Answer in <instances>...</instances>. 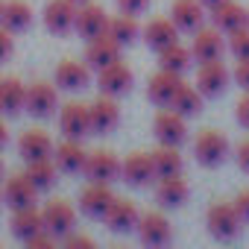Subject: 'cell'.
<instances>
[{
	"mask_svg": "<svg viewBox=\"0 0 249 249\" xmlns=\"http://www.w3.org/2000/svg\"><path fill=\"white\" fill-rule=\"evenodd\" d=\"M205 226H208L211 237H217V240H234L240 234V229H243V217H240L234 199L231 202H214L205 211Z\"/></svg>",
	"mask_w": 249,
	"mask_h": 249,
	"instance_id": "1",
	"label": "cell"
},
{
	"mask_svg": "<svg viewBox=\"0 0 249 249\" xmlns=\"http://www.w3.org/2000/svg\"><path fill=\"white\" fill-rule=\"evenodd\" d=\"M194 159L202 167H220L229 159V138L220 129H202L194 138Z\"/></svg>",
	"mask_w": 249,
	"mask_h": 249,
	"instance_id": "2",
	"label": "cell"
},
{
	"mask_svg": "<svg viewBox=\"0 0 249 249\" xmlns=\"http://www.w3.org/2000/svg\"><path fill=\"white\" fill-rule=\"evenodd\" d=\"M153 132H156V141L159 144H167V147H182L188 141V117L173 111V108H161L153 120Z\"/></svg>",
	"mask_w": 249,
	"mask_h": 249,
	"instance_id": "3",
	"label": "cell"
},
{
	"mask_svg": "<svg viewBox=\"0 0 249 249\" xmlns=\"http://www.w3.org/2000/svg\"><path fill=\"white\" fill-rule=\"evenodd\" d=\"M41 217H44L47 231L53 237H59V243H62V237H68L71 231H76V208L68 199H50V202H44Z\"/></svg>",
	"mask_w": 249,
	"mask_h": 249,
	"instance_id": "4",
	"label": "cell"
},
{
	"mask_svg": "<svg viewBox=\"0 0 249 249\" xmlns=\"http://www.w3.org/2000/svg\"><path fill=\"white\" fill-rule=\"evenodd\" d=\"M59 129L65 138H73V141H82L85 135H91V111L85 103L79 100H71L59 108Z\"/></svg>",
	"mask_w": 249,
	"mask_h": 249,
	"instance_id": "5",
	"label": "cell"
},
{
	"mask_svg": "<svg viewBox=\"0 0 249 249\" xmlns=\"http://www.w3.org/2000/svg\"><path fill=\"white\" fill-rule=\"evenodd\" d=\"M229 82H231V71H229L220 59H214V62H199V68H196V88H199V94H202L205 100L220 97V94L229 88Z\"/></svg>",
	"mask_w": 249,
	"mask_h": 249,
	"instance_id": "6",
	"label": "cell"
},
{
	"mask_svg": "<svg viewBox=\"0 0 249 249\" xmlns=\"http://www.w3.org/2000/svg\"><path fill=\"white\" fill-rule=\"evenodd\" d=\"M76 12H79V3H76V0H50V3L44 6V12H41L47 33H53V36H68V33H73V27H76Z\"/></svg>",
	"mask_w": 249,
	"mask_h": 249,
	"instance_id": "7",
	"label": "cell"
},
{
	"mask_svg": "<svg viewBox=\"0 0 249 249\" xmlns=\"http://www.w3.org/2000/svg\"><path fill=\"white\" fill-rule=\"evenodd\" d=\"M56 108H59V85L56 82H44V79H38V82H30L27 85V111L33 114V117H50V114H56Z\"/></svg>",
	"mask_w": 249,
	"mask_h": 249,
	"instance_id": "8",
	"label": "cell"
},
{
	"mask_svg": "<svg viewBox=\"0 0 249 249\" xmlns=\"http://www.w3.org/2000/svg\"><path fill=\"white\" fill-rule=\"evenodd\" d=\"M120 167L123 161L111 153V150H94L88 153V161H85V179L88 182H100V185H111L120 179Z\"/></svg>",
	"mask_w": 249,
	"mask_h": 249,
	"instance_id": "9",
	"label": "cell"
},
{
	"mask_svg": "<svg viewBox=\"0 0 249 249\" xmlns=\"http://www.w3.org/2000/svg\"><path fill=\"white\" fill-rule=\"evenodd\" d=\"M120 179L126 182L129 188H150L159 179V173L153 167V156L150 153H129L126 159H123Z\"/></svg>",
	"mask_w": 249,
	"mask_h": 249,
	"instance_id": "10",
	"label": "cell"
},
{
	"mask_svg": "<svg viewBox=\"0 0 249 249\" xmlns=\"http://www.w3.org/2000/svg\"><path fill=\"white\" fill-rule=\"evenodd\" d=\"M91 135H108L120 126V106H117V97H108V94H100L91 106Z\"/></svg>",
	"mask_w": 249,
	"mask_h": 249,
	"instance_id": "11",
	"label": "cell"
},
{
	"mask_svg": "<svg viewBox=\"0 0 249 249\" xmlns=\"http://www.w3.org/2000/svg\"><path fill=\"white\" fill-rule=\"evenodd\" d=\"M114 199H117V196H114L111 185L88 182V188H82V191H79V211H82L88 220H103Z\"/></svg>",
	"mask_w": 249,
	"mask_h": 249,
	"instance_id": "12",
	"label": "cell"
},
{
	"mask_svg": "<svg viewBox=\"0 0 249 249\" xmlns=\"http://www.w3.org/2000/svg\"><path fill=\"white\" fill-rule=\"evenodd\" d=\"M135 231H138V240H141L144 246H167V243L173 240V226H170V220H167L164 214H159V211L141 214Z\"/></svg>",
	"mask_w": 249,
	"mask_h": 249,
	"instance_id": "13",
	"label": "cell"
},
{
	"mask_svg": "<svg viewBox=\"0 0 249 249\" xmlns=\"http://www.w3.org/2000/svg\"><path fill=\"white\" fill-rule=\"evenodd\" d=\"M53 82L59 85V91H85L91 85V68L88 62L62 59L53 71Z\"/></svg>",
	"mask_w": 249,
	"mask_h": 249,
	"instance_id": "14",
	"label": "cell"
},
{
	"mask_svg": "<svg viewBox=\"0 0 249 249\" xmlns=\"http://www.w3.org/2000/svg\"><path fill=\"white\" fill-rule=\"evenodd\" d=\"M132 82H135V73L123 65V62H114L103 71H97V88L100 94H108V97H123L132 91Z\"/></svg>",
	"mask_w": 249,
	"mask_h": 249,
	"instance_id": "15",
	"label": "cell"
},
{
	"mask_svg": "<svg viewBox=\"0 0 249 249\" xmlns=\"http://www.w3.org/2000/svg\"><path fill=\"white\" fill-rule=\"evenodd\" d=\"M138 220H141L138 205H135L132 199H120V196L111 202V208H108V211H106V217H103L106 229H108V231H114V234L135 231V229H138Z\"/></svg>",
	"mask_w": 249,
	"mask_h": 249,
	"instance_id": "16",
	"label": "cell"
},
{
	"mask_svg": "<svg viewBox=\"0 0 249 249\" xmlns=\"http://www.w3.org/2000/svg\"><path fill=\"white\" fill-rule=\"evenodd\" d=\"M170 21L179 27V33H196L199 27H205L208 21V9L199 0H173L170 6Z\"/></svg>",
	"mask_w": 249,
	"mask_h": 249,
	"instance_id": "17",
	"label": "cell"
},
{
	"mask_svg": "<svg viewBox=\"0 0 249 249\" xmlns=\"http://www.w3.org/2000/svg\"><path fill=\"white\" fill-rule=\"evenodd\" d=\"M106 30H108V15H106V9H103V6H97V3H88V0H85V3H79L73 33H76L79 38L91 41V38L103 36Z\"/></svg>",
	"mask_w": 249,
	"mask_h": 249,
	"instance_id": "18",
	"label": "cell"
},
{
	"mask_svg": "<svg viewBox=\"0 0 249 249\" xmlns=\"http://www.w3.org/2000/svg\"><path fill=\"white\" fill-rule=\"evenodd\" d=\"M120 50H123V47H120L108 33H103V36H97V38L88 41V47H85V62H88V68L97 73V71H103V68L120 62Z\"/></svg>",
	"mask_w": 249,
	"mask_h": 249,
	"instance_id": "19",
	"label": "cell"
},
{
	"mask_svg": "<svg viewBox=\"0 0 249 249\" xmlns=\"http://www.w3.org/2000/svg\"><path fill=\"white\" fill-rule=\"evenodd\" d=\"M36 196H38V188L30 182L27 173H15L3 182V205H9L12 211L36 205Z\"/></svg>",
	"mask_w": 249,
	"mask_h": 249,
	"instance_id": "20",
	"label": "cell"
},
{
	"mask_svg": "<svg viewBox=\"0 0 249 249\" xmlns=\"http://www.w3.org/2000/svg\"><path fill=\"white\" fill-rule=\"evenodd\" d=\"M182 85H185V82H182V73H170V71H161V68H159V73L150 76V82H147V97H150L153 106L167 108Z\"/></svg>",
	"mask_w": 249,
	"mask_h": 249,
	"instance_id": "21",
	"label": "cell"
},
{
	"mask_svg": "<svg viewBox=\"0 0 249 249\" xmlns=\"http://www.w3.org/2000/svg\"><path fill=\"white\" fill-rule=\"evenodd\" d=\"M27 111V85L18 76H0V114L18 117Z\"/></svg>",
	"mask_w": 249,
	"mask_h": 249,
	"instance_id": "22",
	"label": "cell"
},
{
	"mask_svg": "<svg viewBox=\"0 0 249 249\" xmlns=\"http://www.w3.org/2000/svg\"><path fill=\"white\" fill-rule=\"evenodd\" d=\"M223 36L214 24L211 27H199L194 33V41H191V53L196 62H214V59H223Z\"/></svg>",
	"mask_w": 249,
	"mask_h": 249,
	"instance_id": "23",
	"label": "cell"
},
{
	"mask_svg": "<svg viewBox=\"0 0 249 249\" xmlns=\"http://www.w3.org/2000/svg\"><path fill=\"white\" fill-rule=\"evenodd\" d=\"M53 161L59 167V173H68V176H76L85 170V161H88V153L82 147V141H73V138H65L56 150H53Z\"/></svg>",
	"mask_w": 249,
	"mask_h": 249,
	"instance_id": "24",
	"label": "cell"
},
{
	"mask_svg": "<svg viewBox=\"0 0 249 249\" xmlns=\"http://www.w3.org/2000/svg\"><path fill=\"white\" fill-rule=\"evenodd\" d=\"M53 138L44 132V129H27L21 138H18V153L24 161H41V159H53Z\"/></svg>",
	"mask_w": 249,
	"mask_h": 249,
	"instance_id": "25",
	"label": "cell"
},
{
	"mask_svg": "<svg viewBox=\"0 0 249 249\" xmlns=\"http://www.w3.org/2000/svg\"><path fill=\"white\" fill-rule=\"evenodd\" d=\"M208 21L220 30V33H234V30H240V27H246V21H249V12L240 6V3H234V0H223L220 6H214V9H208Z\"/></svg>",
	"mask_w": 249,
	"mask_h": 249,
	"instance_id": "26",
	"label": "cell"
},
{
	"mask_svg": "<svg viewBox=\"0 0 249 249\" xmlns=\"http://www.w3.org/2000/svg\"><path fill=\"white\" fill-rule=\"evenodd\" d=\"M9 229H12V237H18L21 243L33 240L38 231H44V217H41V208L30 205V208H18L12 211V220H9Z\"/></svg>",
	"mask_w": 249,
	"mask_h": 249,
	"instance_id": "27",
	"label": "cell"
},
{
	"mask_svg": "<svg viewBox=\"0 0 249 249\" xmlns=\"http://www.w3.org/2000/svg\"><path fill=\"white\" fill-rule=\"evenodd\" d=\"M141 38L147 41V47L150 50H164V47H170V44H176L179 41V27L170 21V18H153V21H147L144 24V33H141Z\"/></svg>",
	"mask_w": 249,
	"mask_h": 249,
	"instance_id": "28",
	"label": "cell"
},
{
	"mask_svg": "<svg viewBox=\"0 0 249 249\" xmlns=\"http://www.w3.org/2000/svg\"><path fill=\"white\" fill-rule=\"evenodd\" d=\"M191 196V185L182 179V173H173V176H161L159 185H156V199L164 205V208H182Z\"/></svg>",
	"mask_w": 249,
	"mask_h": 249,
	"instance_id": "29",
	"label": "cell"
},
{
	"mask_svg": "<svg viewBox=\"0 0 249 249\" xmlns=\"http://www.w3.org/2000/svg\"><path fill=\"white\" fill-rule=\"evenodd\" d=\"M120 47H129V44H135L138 38H141V33H144V27L138 24V15H126V12H120V15H114V18H108V30H106Z\"/></svg>",
	"mask_w": 249,
	"mask_h": 249,
	"instance_id": "30",
	"label": "cell"
},
{
	"mask_svg": "<svg viewBox=\"0 0 249 249\" xmlns=\"http://www.w3.org/2000/svg\"><path fill=\"white\" fill-rule=\"evenodd\" d=\"M0 24H3L9 33H24L33 24V6L27 0H6L3 3V15H0Z\"/></svg>",
	"mask_w": 249,
	"mask_h": 249,
	"instance_id": "31",
	"label": "cell"
},
{
	"mask_svg": "<svg viewBox=\"0 0 249 249\" xmlns=\"http://www.w3.org/2000/svg\"><path fill=\"white\" fill-rule=\"evenodd\" d=\"M194 62H196V59H194L191 47H185L182 41H176V44H170V47L159 50V68H161V71H170V73H185Z\"/></svg>",
	"mask_w": 249,
	"mask_h": 249,
	"instance_id": "32",
	"label": "cell"
},
{
	"mask_svg": "<svg viewBox=\"0 0 249 249\" xmlns=\"http://www.w3.org/2000/svg\"><path fill=\"white\" fill-rule=\"evenodd\" d=\"M153 156V167H156V173H159V179L161 176H173V173H182V153H179V147H167V144H159V150H153L150 153Z\"/></svg>",
	"mask_w": 249,
	"mask_h": 249,
	"instance_id": "33",
	"label": "cell"
},
{
	"mask_svg": "<svg viewBox=\"0 0 249 249\" xmlns=\"http://www.w3.org/2000/svg\"><path fill=\"white\" fill-rule=\"evenodd\" d=\"M30 182L38 188V191H50L56 185V176H59V167L53 159H41V161H27V170Z\"/></svg>",
	"mask_w": 249,
	"mask_h": 249,
	"instance_id": "34",
	"label": "cell"
},
{
	"mask_svg": "<svg viewBox=\"0 0 249 249\" xmlns=\"http://www.w3.org/2000/svg\"><path fill=\"white\" fill-rule=\"evenodd\" d=\"M202 100H205V97L199 94L196 85H182L167 108H173V111H179V114H185V117H194V114L202 111Z\"/></svg>",
	"mask_w": 249,
	"mask_h": 249,
	"instance_id": "35",
	"label": "cell"
},
{
	"mask_svg": "<svg viewBox=\"0 0 249 249\" xmlns=\"http://www.w3.org/2000/svg\"><path fill=\"white\" fill-rule=\"evenodd\" d=\"M229 50L234 59H249V27L229 33Z\"/></svg>",
	"mask_w": 249,
	"mask_h": 249,
	"instance_id": "36",
	"label": "cell"
},
{
	"mask_svg": "<svg viewBox=\"0 0 249 249\" xmlns=\"http://www.w3.org/2000/svg\"><path fill=\"white\" fill-rule=\"evenodd\" d=\"M62 246H65V249H94V240H91L88 234L71 231L68 237H62Z\"/></svg>",
	"mask_w": 249,
	"mask_h": 249,
	"instance_id": "37",
	"label": "cell"
},
{
	"mask_svg": "<svg viewBox=\"0 0 249 249\" xmlns=\"http://www.w3.org/2000/svg\"><path fill=\"white\" fill-rule=\"evenodd\" d=\"M12 36H15V33H9L3 24H0V65H3V62L15 53V41H12Z\"/></svg>",
	"mask_w": 249,
	"mask_h": 249,
	"instance_id": "38",
	"label": "cell"
},
{
	"mask_svg": "<svg viewBox=\"0 0 249 249\" xmlns=\"http://www.w3.org/2000/svg\"><path fill=\"white\" fill-rule=\"evenodd\" d=\"M117 9L126 15H144L150 9V0H117Z\"/></svg>",
	"mask_w": 249,
	"mask_h": 249,
	"instance_id": "39",
	"label": "cell"
},
{
	"mask_svg": "<svg viewBox=\"0 0 249 249\" xmlns=\"http://www.w3.org/2000/svg\"><path fill=\"white\" fill-rule=\"evenodd\" d=\"M56 243H59V237H53V234L44 229V231H38L33 240H27L24 246H27V249H50V246H56Z\"/></svg>",
	"mask_w": 249,
	"mask_h": 249,
	"instance_id": "40",
	"label": "cell"
},
{
	"mask_svg": "<svg viewBox=\"0 0 249 249\" xmlns=\"http://www.w3.org/2000/svg\"><path fill=\"white\" fill-rule=\"evenodd\" d=\"M231 79H234V85L249 91V59H237V68L231 71Z\"/></svg>",
	"mask_w": 249,
	"mask_h": 249,
	"instance_id": "41",
	"label": "cell"
},
{
	"mask_svg": "<svg viewBox=\"0 0 249 249\" xmlns=\"http://www.w3.org/2000/svg\"><path fill=\"white\" fill-rule=\"evenodd\" d=\"M234 117H237V123L243 129H249V91H243V97L237 100V106H234Z\"/></svg>",
	"mask_w": 249,
	"mask_h": 249,
	"instance_id": "42",
	"label": "cell"
},
{
	"mask_svg": "<svg viewBox=\"0 0 249 249\" xmlns=\"http://www.w3.org/2000/svg\"><path fill=\"white\" fill-rule=\"evenodd\" d=\"M234 159H237V167H240L243 173H249V138L237 144V150H234Z\"/></svg>",
	"mask_w": 249,
	"mask_h": 249,
	"instance_id": "43",
	"label": "cell"
},
{
	"mask_svg": "<svg viewBox=\"0 0 249 249\" xmlns=\"http://www.w3.org/2000/svg\"><path fill=\"white\" fill-rule=\"evenodd\" d=\"M234 205H237V211H240L243 223H249V191H240V194L234 196Z\"/></svg>",
	"mask_w": 249,
	"mask_h": 249,
	"instance_id": "44",
	"label": "cell"
},
{
	"mask_svg": "<svg viewBox=\"0 0 249 249\" xmlns=\"http://www.w3.org/2000/svg\"><path fill=\"white\" fill-rule=\"evenodd\" d=\"M6 141H9V129H6V123L0 120V147H6Z\"/></svg>",
	"mask_w": 249,
	"mask_h": 249,
	"instance_id": "45",
	"label": "cell"
},
{
	"mask_svg": "<svg viewBox=\"0 0 249 249\" xmlns=\"http://www.w3.org/2000/svg\"><path fill=\"white\" fill-rule=\"evenodd\" d=\"M199 3H202L205 9H214V6H220V3H223V0H199Z\"/></svg>",
	"mask_w": 249,
	"mask_h": 249,
	"instance_id": "46",
	"label": "cell"
},
{
	"mask_svg": "<svg viewBox=\"0 0 249 249\" xmlns=\"http://www.w3.org/2000/svg\"><path fill=\"white\" fill-rule=\"evenodd\" d=\"M3 170H6V167H3V159H0V179H3Z\"/></svg>",
	"mask_w": 249,
	"mask_h": 249,
	"instance_id": "47",
	"label": "cell"
},
{
	"mask_svg": "<svg viewBox=\"0 0 249 249\" xmlns=\"http://www.w3.org/2000/svg\"><path fill=\"white\" fill-rule=\"evenodd\" d=\"M3 3H6V0H0V15H3Z\"/></svg>",
	"mask_w": 249,
	"mask_h": 249,
	"instance_id": "48",
	"label": "cell"
},
{
	"mask_svg": "<svg viewBox=\"0 0 249 249\" xmlns=\"http://www.w3.org/2000/svg\"><path fill=\"white\" fill-rule=\"evenodd\" d=\"M0 205H3V188H0Z\"/></svg>",
	"mask_w": 249,
	"mask_h": 249,
	"instance_id": "49",
	"label": "cell"
},
{
	"mask_svg": "<svg viewBox=\"0 0 249 249\" xmlns=\"http://www.w3.org/2000/svg\"><path fill=\"white\" fill-rule=\"evenodd\" d=\"M76 3H85V0H76Z\"/></svg>",
	"mask_w": 249,
	"mask_h": 249,
	"instance_id": "50",
	"label": "cell"
},
{
	"mask_svg": "<svg viewBox=\"0 0 249 249\" xmlns=\"http://www.w3.org/2000/svg\"><path fill=\"white\" fill-rule=\"evenodd\" d=\"M246 27H249V21H246Z\"/></svg>",
	"mask_w": 249,
	"mask_h": 249,
	"instance_id": "51",
	"label": "cell"
}]
</instances>
